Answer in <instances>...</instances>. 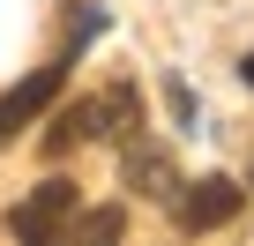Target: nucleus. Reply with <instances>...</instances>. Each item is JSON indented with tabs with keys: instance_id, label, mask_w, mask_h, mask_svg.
Instances as JSON below:
<instances>
[{
	"instance_id": "obj_4",
	"label": "nucleus",
	"mask_w": 254,
	"mask_h": 246,
	"mask_svg": "<svg viewBox=\"0 0 254 246\" xmlns=\"http://www.w3.org/2000/svg\"><path fill=\"white\" fill-rule=\"evenodd\" d=\"M239 201H247V194H239L232 179H194V187L180 194V224H187V231H217V224L239 216Z\"/></svg>"
},
{
	"instance_id": "obj_7",
	"label": "nucleus",
	"mask_w": 254,
	"mask_h": 246,
	"mask_svg": "<svg viewBox=\"0 0 254 246\" xmlns=\"http://www.w3.org/2000/svg\"><path fill=\"white\" fill-rule=\"evenodd\" d=\"M120 231H127L120 209H82V216H75V239H120Z\"/></svg>"
},
{
	"instance_id": "obj_5",
	"label": "nucleus",
	"mask_w": 254,
	"mask_h": 246,
	"mask_svg": "<svg viewBox=\"0 0 254 246\" xmlns=\"http://www.w3.org/2000/svg\"><path fill=\"white\" fill-rule=\"evenodd\" d=\"M82 135H97V104H67L53 127H45V157H60V149H75Z\"/></svg>"
},
{
	"instance_id": "obj_3",
	"label": "nucleus",
	"mask_w": 254,
	"mask_h": 246,
	"mask_svg": "<svg viewBox=\"0 0 254 246\" xmlns=\"http://www.w3.org/2000/svg\"><path fill=\"white\" fill-rule=\"evenodd\" d=\"M120 172H127V187H135L142 201H172V194H180V164H172V149H157V142H142V135H127Z\"/></svg>"
},
{
	"instance_id": "obj_1",
	"label": "nucleus",
	"mask_w": 254,
	"mask_h": 246,
	"mask_svg": "<svg viewBox=\"0 0 254 246\" xmlns=\"http://www.w3.org/2000/svg\"><path fill=\"white\" fill-rule=\"evenodd\" d=\"M60 82H67V67L53 60V67H38V75H23V82L8 90V97H0V149H8V142H15L23 127H30V119H38V112H45V104L60 97Z\"/></svg>"
},
{
	"instance_id": "obj_2",
	"label": "nucleus",
	"mask_w": 254,
	"mask_h": 246,
	"mask_svg": "<svg viewBox=\"0 0 254 246\" xmlns=\"http://www.w3.org/2000/svg\"><path fill=\"white\" fill-rule=\"evenodd\" d=\"M67 216H75V179H45V187H38L23 209H8V231L38 246V239H53Z\"/></svg>"
},
{
	"instance_id": "obj_6",
	"label": "nucleus",
	"mask_w": 254,
	"mask_h": 246,
	"mask_svg": "<svg viewBox=\"0 0 254 246\" xmlns=\"http://www.w3.org/2000/svg\"><path fill=\"white\" fill-rule=\"evenodd\" d=\"M97 119H112L105 135H120V142H127V135H135V90H112V97H97Z\"/></svg>"
},
{
	"instance_id": "obj_8",
	"label": "nucleus",
	"mask_w": 254,
	"mask_h": 246,
	"mask_svg": "<svg viewBox=\"0 0 254 246\" xmlns=\"http://www.w3.org/2000/svg\"><path fill=\"white\" fill-rule=\"evenodd\" d=\"M239 75H247V82H254V52H247V67H239Z\"/></svg>"
}]
</instances>
